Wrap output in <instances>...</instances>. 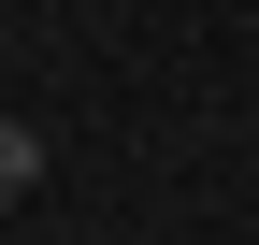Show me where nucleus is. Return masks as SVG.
<instances>
[{
	"instance_id": "nucleus-1",
	"label": "nucleus",
	"mask_w": 259,
	"mask_h": 245,
	"mask_svg": "<svg viewBox=\"0 0 259 245\" xmlns=\"http://www.w3.org/2000/svg\"><path fill=\"white\" fill-rule=\"evenodd\" d=\"M29 173H44V130H15V115H0V202H29Z\"/></svg>"
}]
</instances>
